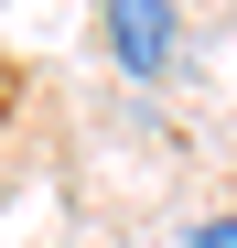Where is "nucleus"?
Segmentation results:
<instances>
[{
	"label": "nucleus",
	"mask_w": 237,
	"mask_h": 248,
	"mask_svg": "<svg viewBox=\"0 0 237 248\" xmlns=\"http://www.w3.org/2000/svg\"><path fill=\"white\" fill-rule=\"evenodd\" d=\"M97 54L130 76V87L183 76V0H97Z\"/></svg>",
	"instance_id": "1"
},
{
	"label": "nucleus",
	"mask_w": 237,
	"mask_h": 248,
	"mask_svg": "<svg viewBox=\"0 0 237 248\" xmlns=\"http://www.w3.org/2000/svg\"><path fill=\"white\" fill-rule=\"evenodd\" d=\"M183 248H237V205H226V216H205V227H194Z\"/></svg>",
	"instance_id": "2"
}]
</instances>
